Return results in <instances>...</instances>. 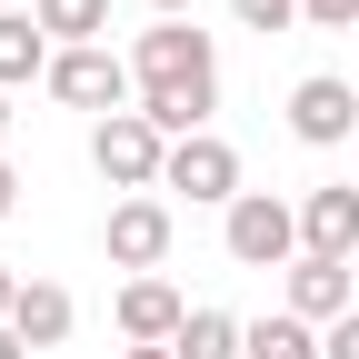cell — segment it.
Segmentation results:
<instances>
[{
    "mask_svg": "<svg viewBox=\"0 0 359 359\" xmlns=\"http://www.w3.org/2000/svg\"><path fill=\"white\" fill-rule=\"evenodd\" d=\"M0 11H11V0H0Z\"/></svg>",
    "mask_w": 359,
    "mask_h": 359,
    "instance_id": "cell-25",
    "label": "cell"
},
{
    "mask_svg": "<svg viewBox=\"0 0 359 359\" xmlns=\"http://www.w3.org/2000/svg\"><path fill=\"white\" fill-rule=\"evenodd\" d=\"M150 11H160V20H180V11H190V0H150Z\"/></svg>",
    "mask_w": 359,
    "mask_h": 359,
    "instance_id": "cell-22",
    "label": "cell"
},
{
    "mask_svg": "<svg viewBox=\"0 0 359 359\" xmlns=\"http://www.w3.org/2000/svg\"><path fill=\"white\" fill-rule=\"evenodd\" d=\"M290 309H299L309 330L349 320V259H290Z\"/></svg>",
    "mask_w": 359,
    "mask_h": 359,
    "instance_id": "cell-11",
    "label": "cell"
},
{
    "mask_svg": "<svg viewBox=\"0 0 359 359\" xmlns=\"http://www.w3.org/2000/svg\"><path fill=\"white\" fill-rule=\"evenodd\" d=\"M240 359H320V330H309L299 309H280V320H250V330H240Z\"/></svg>",
    "mask_w": 359,
    "mask_h": 359,
    "instance_id": "cell-14",
    "label": "cell"
},
{
    "mask_svg": "<svg viewBox=\"0 0 359 359\" xmlns=\"http://www.w3.org/2000/svg\"><path fill=\"white\" fill-rule=\"evenodd\" d=\"M110 320H120V339H130V349H170L180 330H190V299H180L170 280H130Z\"/></svg>",
    "mask_w": 359,
    "mask_h": 359,
    "instance_id": "cell-9",
    "label": "cell"
},
{
    "mask_svg": "<svg viewBox=\"0 0 359 359\" xmlns=\"http://www.w3.org/2000/svg\"><path fill=\"white\" fill-rule=\"evenodd\" d=\"M299 259H359V190L349 180L299 200Z\"/></svg>",
    "mask_w": 359,
    "mask_h": 359,
    "instance_id": "cell-8",
    "label": "cell"
},
{
    "mask_svg": "<svg viewBox=\"0 0 359 359\" xmlns=\"http://www.w3.org/2000/svg\"><path fill=\"white\" fill-rule=\"evenodd\" d=\"M170 240H180V230H170V200H150V190H140V200H120V210H110V230H100V250L130 269V280H160Z\"/></svg>",
    "mask_w": 359,
    "mask_h": 359,
    "instance_id": "cell-5",
    "label": "cell"
},
{
    "mask_svg": "<svg viewBox=\"0 0 359 359\" xmlns=\"http://www.w3.org/2000/svg\"><path fill=\"white\" fill-rule=\"evenodd\" d=\"M320 359H359V309H349V320H330V330H320Z\"/></svg>",
    "mask_w": 359,
    "mask_h": 359,
    "instance_id": "cell-18",
    "label": "cell"
},
{
    "mask_svg": "<svg viewBox=\"0 0 359 359\" xmlns=\"http://www.w3.org/2000/svg\"><path fill=\"white\" fill-rule=\"evenodd\" d=\"M359 130V90L339 80V70H309L299 90H290V140H309V150H339Z\"/></svg>",
    "mask_w": 359,
    "mask_h": 359,
    "instance_id": "cell-7",
    "label": "cell"
},
{
    "mask_svg": "<svg viewBox=\"0 0 359 359\" xmlns=\"http://www.w3.org/2000/svg\"><path fill=\"white\" fill-rule=\"evenodd\" d=\"M11 330H20V349H60V339L80 330V299H70L60 280H20V309H11Z\"/></svg>",
    "mask_w": 359,
    "mask_h": 359,
    "instance_id": "cell-10",
    "label": "cell"
},
{
    "mask_svg": "<svg viewBox=\"0 0 359 359\" xmlns=\"http://www.w3.org/2000/svg\"><path fill=\"white\" fill-rule=\"evenodd\" d=\"M30 20L60 40V50H100V30H110V0H30Z\"/></svg>",
    "mask_w": 359,
    "mask_h": 359,
    "instance_id": "cell-13",
    "label": "cell"
},
{
    "mask_svg": "<svg viewBox=\"0 0 359 359\" xmlns=\"http://www.w3.org/2000/svg\"><path fill=\"white\" fill-rule=\"evenodd\" d=\"M11 200H20V170H11V160H0V219H11Z\"/></svg>",
    "mask_w": 359,
    "mask_h": 359,
    "instance_id": "cell-20",
    "label": "cell"
},
{
    "mask_svg": "<svg viewBox=\"0 0 359 359\" xmlns=\"http://www.w3.org/2000/svg\"><path fill=\"white\" fill-rule=\"evenodd\" d=\"M130 70H140V90H180V80H219V50L200 20H160L130 40Z\"/></svg>",
    "mask_w": 359,
    "mask_h": 359,
    "instance_id": "cell-4",
    "label": "cell"
},
{
    "mask_svg": "<svg viewBox=\"0 0 359 359\" xmlns=\"http://www.w3.org/2000/svg\"><path fill=\"white\" fill-rule=\"evenodd\" d=\"M309 30H359V0H299Z\"/></svg>",
    "mask_w": 359,
    "mask_h": 359,
    "instance_id": "cell-17",
    "label": "cell"
},
{
    "mask_svg": "<svg viewBox=\"0 0 359 359\" xmlns=\"http://www.w3.org/2000/svg\"><path fill=\"white\" fill-rule=\"evenodd\" d=\"M90 170H100L110 190H130V200H140V190H160V170H170V140H160V130H150L140 110H120V120H100V130H90Z\"/></svg>",
    "mask_w": 359,
    "mask_h": 359,
    "instance_id": "cell-3",
    "label": "cell"
},
{
    "mask_svg": "<svg viewBox=\"0 0 359 359\" xmlns=\"http://www.w3.org/2000/svg\"><path fill=\"white\" fill-rule=\"evenodd\" d=\"M11 309H20V269L0 259V320H11Z\"/></svg>",
    "mask_w": 359,
    "mask_h": 359,
    "instance_id": "cell-19",
    "label": "cell"
},
{
    "mask_svg": "<svg viewBox=\"0 0 359 359\" xmlns=\"http://www.w3.org/2000/svg\"><path fill=\"white\" fill-rule=\"evenodd\" d=\"M170 359H240V320L230 309H190V330L170 339Z\"/></svg>",
    "mask_w": 359,
    "mask_h": 359,
    "instance_id": "cell-15",
    "label": "cell"
},
{
    "mask_svg": "<svg viewBox=\"0 0 359 359\" xmlns=\"http://www.w3.org/2000/svg\"><path fill=\"white\" fill-rule=\"evenodd\" d=\"M40 90H50V100H70V110H100V120L140 110V70H130V60L110 50V40H100V50H60Z\"/></svg>",
    "mask_w": 359,
    "mask_h": 359,
    "instance_id": "cell-1",
    "label": "cell"
},
{
    "mask_svg": "<svg viewBox=\"0 0 359 359\" xmlns=\"http://www.w3.org/2000/svg\"><path fill=\"white\" fill-rule=\"evenodd\" d=\"M230 11H240V30H290L299 0H230Z\"/></svg>",
    "mask_w": 359,
    "mask_h": 359,
    "instance_id": "cell-16",
    "label": "cell"
},
{
    "mask_svg": "<svg viewBox=\"0 0 359 359\" xmlns=\"http://www.w3.org/2000/svg\"><path fill=\"white\" fill-rule=\"evenodd\" d=\"M0 130H11V90H0Z\"/></svg>",
    "mask_w": 359,
    "mask_h": 359,
    "instance_id": "cell-24",
    "label": "cell"
},
{
    "mask_svg": "<svg viewBox=\"0 0 359 359\" xmlns=\"http://www.w3.org/2000/svg\"><path fill=\"white\" fill-rule=\"evenodd\" d=\"M219 240H230L240 269H280V259L299 250V210H290L280 190H240L230 210H219Z\"/></svg>",
    "mask_w": 359,
    "mask_h": 359,
    "instance_id": "cell-2",
    "label": "cell"
},
{
    "mask_svg": "<svg viewBox=\"0 0 359 359\" xmlns=\"http://www.w3.org/2000/svg\"><path fill=\"white\" fill-rule=\"evenodd\" d=\"M0 359H30V349H20V330H11V320H0Z\"/></svg>",
    "mask_w": 359,
    "mask_h": 359,
    "instance_id": "cell-21",
    "label": "cell"
},
{
    "mask_svg": "<svg viewBox=\"0 0 359 359\" xmlns=\"http://www.w3.org/2000/svg\"><path fill=\"white\" fill-rule=\"evenodd\" d=\"M120 359H170V349H120Z\"/></svg>",
    "mask_w": 359,
    "mask_h": 359,
    "instance_id": "cell-23",
    "label": "cell"
},
{
    "mask_svg": "<svg viewBox=\"0 0 359 359\" xmlns=\"http://www.w3.org/2000/svg\"><path fill=\"white\" fill-rule=\"evenodd\" d=\"M50 60H60V40H50V30H40L30 11H0V90L50 80Z\"/></svg>",
    "mask_w": 359,
    "mask_h": 359,
    "instance_id": "cell-12",
    "label": "cell"
},
{
    "mask_svg": "<svg viewBox=\"0 0 359 359\" xmlns=\"http://www.w3.org/2000/svg\"><path fill=\"white\" fill-rule=\"evenodd\" d=\"M160 190H190V200H210V210H230V200H240V150L219 140V130H200V140H170Z\"/></svg>",
    "mask_w": 359,
    "mask_h": 359,
    "instance_id": "cell-6",
    "label": "cell"
}]
</instances>
